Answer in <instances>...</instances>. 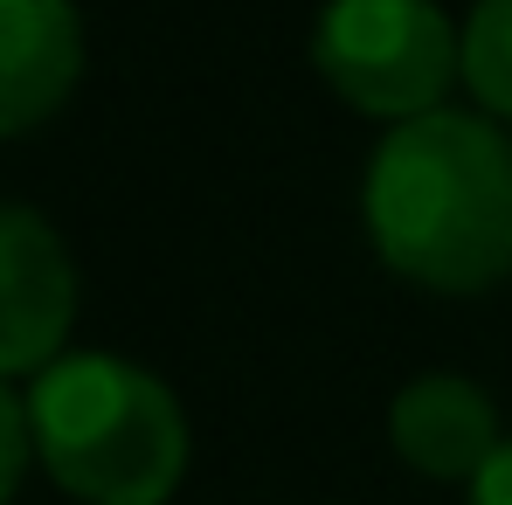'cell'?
Returning <instances> with one entry per match:
<instances>
[{"label": "cell", "mask_w": 512, "mask_h": 505, "mask_svg": "<svg viewBox=\"0 0 512 505\" xmlns=\"http://www.w3.org/2000/svg\"><path fill=\"white\" fill-rule=\"evenodd\" d=\"M35 464L77 505H167L187 478V409L125 353H63L28 381Z\"/></svg>", "instance_id": "2"}, {"label": "cell", "mask_w": 512, "mask_h": 505, "mask_svg": "<svg viewBox=\"0 0 512 505\" xmlns=\"http://www.w3.org/2000/svg\"><path fill=\"white\" fill-rule=\"evenodd\" d=\"M388 443H395V457L416 478L471 492V478L499 457L506 429H499V409H492V395L478 381H464V374H416L388 402Z\"/></svg>", "instance_id": "5"}, {"label": "cell", "mask_w": 512, "mask_h": 505, "mask_svg": "<svg viewBox=\"0 0 512 505\" xmlns=\"http://www.w3.org/2000/svg\"><path fill=\"white\" fill-rule=\"evenodd\" d=\"M77 326V263L63 236L21 208L0 201V381H35L70 353Z\"/></svg>", "instance_id": "4"}, {"label": "cell", "mask_w": 512, "mask_h": 505, "mask_svg": "<svg viewBox=\"0 0 512 505\" xmlns=\"http://www.w3.org/2000/svg\"><path fill=\"white\" fill-rule=\"evenodd\" d=\"M28 464H35V422H28V395H21L14 381H0V505L21 492Z\"/></svg>", "instance_id": "8"}, {"label": "cell", "mask_w": 512, "mask_h": 505, "mask_svg": "<svg viewBox=\"0 0 512 505\" xmlns=\"http://www.w3.org/2000/svg\"><path fill=\"white\" fill-rule=\"evenodd\" d=\"M84 77L77 0H0V139L49 125Z\"/></svg>", "instance_id": "6"}, {"label": "cell", "mask_w": 512, "mask_h": 505, "mask_svg": "<svg viewBox=\"0 0 512 505\" xmlns=\"http://www.w3.org/2000/svg\"><path fill=\"white\" fill-rule=\"evenodd\" d=\"M464 90L485 118L512 125V0H471L464 14Z\"/></svg>", "instance_id": "7"}, {"label": "cell", "mask_w": 512, "mask_h": 505, "mask_svg": "<svg viewBox=\"0 0 512 505\" xmlns=\"http://www.w3.org/2000/svg\"><path fill=\"white\" fill-rule=\"evenodd\" d=\"M312 63L360 118L409 125L443 111L450 84H464V21L436 0H326Z\"/></svg>", "instance_id": "3"}, {"label": "cell", "mask_w": 512, "mask_h": 505, "mask_svg": "<svg viewBox=\"0 0 512 505\" xmlns=\"http://www.w3.org/2000/svg\"><path fill=\"white\" fill-rule=\"evenodd\" d=\"M374 256L443 298L512 277V139L485 111H429L388 125L360 180Z\"/></svg>", "instance_id": "1"}, {"label": "cell", "mask_w": 512, "mask_h": 505, "mask_svg": "<svg viewBox=\"0 0 512 505\" xmlns=\"http://www.w3.org/2000/svg\"><path fill=\"white\" fill-rule=\"evenodd\" d=\"M471 505H512V436L499 443V457L471 478Z\"/></svg>", "instance_id": "9"}]
</instances>
